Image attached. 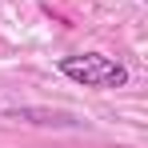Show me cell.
I'll use <instances>...</instances> for the list:
<instances>
[{"label":"cell","instance_id":"1","mask_svg":"<svg viewBox=\"0 0 148 148\" xmlns=\"http://www.w3.org/2000/svg\"><path fill=\"white\" fill-rule=\"evenodd\" d=\"M56 68H60V76H68L72 84H84V88H124L128 84V68H124L120 60L104 56V52L64 56Z\"/></svg>","mask_w":148,"mask_h":148}]
</instances>
